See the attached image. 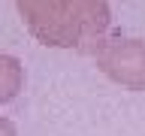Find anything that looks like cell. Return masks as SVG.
I'll return each mask as SVG.
<instances>
[{
  "label": "cell",
  "instance_id": "7a4b0ae2",
  "mask_svg": "<svg viewBox=\"0 0 145 136\" xmlns=\"http://www.w3.org/2000/svg\"><path fill=\"white\" fill-rule=\"evenodd\" d=\"M97 67L127 91H145V39L109 33L97 45Z\"/></svg>",
  "mask_w": 145,
  "mask_h": 136
},
{
  "label": "cell",
  "instance_id": "6da1fadb",
  "mask_svg": "<svg viewBox=\"0 0 145 136\" xmlns=\"http://www.w3.org/2000/svg\"><path fill=\"white\" fill-rule=\"evenodd\" d=\"M15 9L27 30L52 48H79L94 54L97 45L112 33V9L100 0H24Z\"/></svg>",
  "mask_w": 145,
  "mask_h": 136
},
{
  "label": "cell",
  "instance_id": "277c9868",
  "mask_svg": "<svg viewBox=\"0 0 145 136\" xmlns=\"http://www.w3.org/2000/svg\"><path fill=\"white\" fill-rule=\"evenodd\" d=\"M0 136H18L15 124H12L9 118H3V115H0Z\"/></svg>",
  "mask_w": 145,
  "mask_h": 136
},
{
  "label": "cell",
  "instance_id": "3957f363",
  "mask_svg": "<svg viewBox=\"0 0 145 136\" xmlns=\"http://www.w3.org/2000/svg\"><path fill=\"white\" fill-rule=\"evenodd\" d=\"M24 88V63L15 54L0 52V106L12 103Z\"/></svg>",
  "mask_w": 145,
  "mask_h": 136
}]
</instances>
